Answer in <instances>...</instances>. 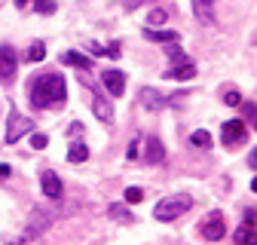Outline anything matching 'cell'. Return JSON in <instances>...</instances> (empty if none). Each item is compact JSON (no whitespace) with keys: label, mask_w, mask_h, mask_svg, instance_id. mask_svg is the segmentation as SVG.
Segmentation results:
<instances>
[{"label":"cell","mask_w":257,"mask_h":245,"mask_svg":"<svg viewBox=\"0 0 257 245\" xmlns=\"http://www.w3.org/2000/svg\"><path fill=\"white\" fill-rule=\"evenodd\" d=\"M214 4L217 0H193V13H196V19L211 25L214 22Z\"/></svg>","instance_id":"cell-10"},{"label":"cell","mask_w":257,"mask_h":245,"mask_svg":"<svg viewBox=\"0 0 257 245\" xmlns=\"http://www.w3.org/2000/svg\"><path fill=\"white\" fill-rule=\"evenodd\" d=\"M61 65H71V68H80V71H89L92 68V58L89 55H83V52H64L61 55Z\"/></svg>","instance_id":"cell-11"},{"label":"cell","mask_w":257,"mask_h":245,"mask_svg":"<svg viewBox=\"0 0 257 245\" xmlns=\"http://www.w3.org/2000/svg\"><path fill=\"white\" fill-rule=\"evenodd\" d=\"M40 187H43V196H49V199H61V181H58V175L55 172H43L40 175Z\"/></svg>","instance_id":"cell-9"},{"label":"cell","mask_w":257,"mask_h":245,"mask_svg":"<svg viewBox=\"0 0 257 245\" xmlns=\"http://www.w3.org/2000/svg\"><path fill=\"white\" fill-rule=\"evenodd\" d=\"M233 239H236L239 245H257V230L245 224V227H239V230L233 233Z\"/></svg>","instance_id":"cell-18"},{"label":"cell","mask_w":257,"mask_h":245,"mask_svg":"<svg viewBox=\"0 0 257 245\" xmlns=\"http://www.w3.org/2000/svg\"><path fill=\"white\" fill-rule=\"evenodd\" d=\"M52 221H55V214L49 211V208H34L31 211V218H28V227H25V233H22V239H37V236H43L49 227H52Z\"/></svg>","instance_id":"cell-3"},{"label":"cell","mask_w":257,"mask_h":245,"mask_svg":"<svg viewBox=\"0 0 257 245\" xmlns=\"http://www.w3.org/2000/svg\"><path fill=\"white\" fill-rule=\"evenodd\" d=\"M163 157H166L163 141H159V138H147V153H144V160L153 166V163H163Z\"/></svg>","instance_id":"cell-16"},{"label":"cell","mask_w":257,"mask_h":245,"mask_svg":"<svg viewBox=\"0 0 257 245\" xmlns=\"http://www.w3.org/2000/svg\"><path fill=\"white\" fill-rule=\"evenodd\" d=\"M28 58L34 61V65H37V61H43V58H46V46H43L40 40H37V43H31V49H28Z\"/></svg>","instance_id":"cell-20"},{"label":"cell","mask_w":257,"mask_h":245,"mask_svg":"<svg viewBox=\"0 0 257 245\" xmlns=\"http://www.w3.org/2000/svg\"><path fill=\"white\" fill-rule=\"evenodd\" d=\"M144 37L153 40V43H172V40H181L178 31H159V28H144Z\"/></svg>","instance_id":"cell-15"},{"label":"cell","mask_w":257,"mask_h":245,"mask_svg":"<svg viewBox=\"0 0 257 245\" xmlns=\"http://www.w3.org/2000/svg\"><path fill=\"white\" fill-rule=\"evenodd\" d=\"M92 110H95V116L104 119V122H110V119H113V107L98 95V92H92Z\"/></svg>","instance_id":"cell-13"},{"label":"cell","mask_w":257,"mask_h":245,"mask_svg":"<svg viewBox=\"0 0 257 245\" xmlns=\"http://www.w3.org/2000/svg\"><path fill=\"white\" fill-rule=\"evenodd\" d=\"M166 77H169V80H193V77H196V65H193V61L187 58V61H181L178 68L166 71Z\"/></svg>","instance_id":"cell-12"},{"label":"cell","mask_w":257,"mask_h":245,"mask_svg":"<svg viewBox=\"0 0 257 245\" xmlns=\"http://www.w3.org/2000/svg\"><path fill=\"white\" fill-rule=\"evenodd\" d=\"M141 4H147V0H122L125 10H135V7H141Z\"/></svg>","instance_id":"cell-30"},{"label":"cell","mask_w":257,"mask_h":245,"mask_svg":"<svg viewBox=\"0 0 257 245\" xmlns=\"http://www.w3.org/2000/svg\"><path fill=\"white\" fill-rule=\"evenodd\" d=\"M125 157H128V160H138V157H141V150H138V141H132V144H128Z\"/></svg>","instance_id":"cell-28"},{"label":"cell","mask_w":257,"mask_h":245,"mask_svg":"<svg viewBox=\"0 0 257 245\" xmlns=\"http://www.w3.org/2000/svg\"><path fill=\"white\" fill-rule=\"evenodd\" d=\"M254 43H257V31H254Z\"/></svg>","instance_id":"cell-35"},{"label":"cell","mask_w":257,"mask_h":245,"mask_svg":"<svg viewBox=\"0 0 257 245\" xmlns=\"http://www.w3.org/2000/svg\"><path fill=\"white\" fill-rule=\"evenodd\" d=\"M223 101H227V104H233V107H236V104H242V95H239L236 89H227V92H223Z\"/></svg>","instance_id":"cell-27"},{"label":"cell","mask_w":257,"mask_h":245,"mask_svg":"<svg viewBox=\"0 0 257 245\" xmlns=\"http://www.w3.org/2000/svg\"><path fill=\"white\" fill-rule=\"evenodd\" d=\"M166 19H169V13H166V10H153V13L147 16V28H159V25H166Z\"/></svg>","instance_id":"cell-22"},{"label":"cell","mask_w":257,"mask_h":245,"mask_svg":"<svg viewBox=\"0 0 257 245\" xmlns=\"http://www.w3.org/2000/svg\"><path fill=\"white\" fill-rule=\"evenodd\" d=\"M248 166H251V169H257V150H251V157H248Z\"/></svg>","instance_id":"cell-31"},{"label":"cell","mask_w":257,"mask_h":245,"mask_svg":"<svg viewBox=\"0 0 257 245\" xmlns=\"http://www.w3.org/2000/svg\"><path fill=\"white\" fill-rule=\"evenodd\" d=\"M49 144V138L46 135H40V132H31V147H34V150H43Z\"/></svg>","instance_id":"cell-26"},{"label":"cell","mask_w":257,"mask_h":245,"mask_svg":"<svg viewBox=\"0 0 257 245\" xmlns=\"http://www.w3.org/2000/svg\"><path fill=\"white\" fill-rule=\"evenodd\" d=\"M10 175H13V169H10V166H7V163H0V181H7V178H10Z\"/></svg>","instance_id":"cell-29"},{"label":"cell","mask_w":257,"mask_h":245,"mask_svg":"<svg viewBox=\"0 0 257 245\" xmlns=\"http://www.w3.org/2000/svg\"><path fill=\"white\" fill-rule=\"evenodd\" d=\"M107 214H110V218H116V221H122V224L135 221V218H132V214H128V211H125L122 205H110V208H107Z\"/></svg>","instance_id":"cell-24"},{"label":"cell","mask_w":257,"mask_h":245,"mask_svg":"<svg viewBox=\"0 0 257 245\" xmlns=\"http://www.w3.org/2000/svg\"><path fill=\"white\" fill-rule=\"evenodd\" d=\"M223 233H227V224H223V218L214 211L211 218L202 224V236H205V239H211V242H217V239H223Z\"/></svg>","instance_id":"cell-8"},{"label":"cell","mask_w":257,"mask_h":245,"mask_svg":"<svg viewBox=\"0 0 257 245\" xmlns=\"http://www.w3.org/2000/svg\"><path fill=\"white\" fill-rule=\"evenodd\" d=\"M25 132H34V122L28 116H22L19 110H10V122H7V144H16Z\"/></svg>","instance_id":"cell-4"},{"label":"cell","mask_w":257,"mask_h":245,"mask_svg":"<svg viewBox=\"0 0 257 245\" xmlns=\"http://www.w3.org/2000/svg\"><path fill=\"white\" fill-rule=\"evenodd\" d=\"M34 10L43 13V16H49V13H55V4H52V0H34Z\"/></svg>","instance_id":"cell-25"},{"label":"cell","mask_w":257,"mask_h":245,"mask_svg":"<svg viewBox=\"0 0 257 245\" xmlns=\"http://www.w3.org/2000/svg\"><path fill=\"white\" fill-rule=\"evenodd\" d=\"M86 160H89V147L83 141H74L68 150V163H86Z\"/></svg>","instance_id":"cell-17"},{"label":"cell","mask_w":257,"mask_h":245,"mask_svg":"<svg viewBox=\"0 0 257 245\" xmlns=\"http://www.w3.org/2000/svg\"><path fill=\"white\" fill-rule=\"evenodd\" d=\"M141 104H144L147 110H159V107H166L169 101L159 95V92H153V89H141Z\"/></svg>","instance_id":"cell-14"},{"label":"cell","mask_w":257,"mask_h":245,"mask_svg":"<svg viewBox=\"0 0 257 245\" xmlns=\"http://www.w3.org/2000/svg\"><path fill=\"white\" fill-rule=\"evenodd\" d=\"M245 110H248V113H251V119H254V129H257V107H251V104H248V107H245Z\"/></svg>","instance_id":"cell-32"},{"label":"cell","mask_w":257,"mask_h":245,"mask_svg":"<svg viewBox=\"0 0 257 245\" xmlns=\"http://www.w3.org/2000/svg\"><path fill=\"white\" fill-rule=\"evenodd\" d=\"M190 141L196 144V147H211V135H208L205 129H196V132L190 135Z\"/></svg>","instance_id":"cell-23"},{"label":"cell","mask_w":257,"mask_h":245,"mask_svg":"<svg viewBox=\"0 0 257 245\" xmlns=\"http://www.w3.org/2000/svg\"><path fill=\"white\" fill-rule=\"evenodd\" d=\"M16 65H19L16 49L7 46V43H0V80H10L16 74Z\"/></svg>","instance_id":"cell-6"},{"label":"cell","mask_w":257,"mask_h":245,"mask_svg":"<svg viewBox=\"0 0 257 245\" xmlns=\"http://www.w3.org/2000/svg\"><path fill=\"white\" fill-rule=\"evenodd\" d=\"M251 190H254V193H257V178H254V181H251Z\"/></svg>","instance_id":"cell-34"},{"label":"cell","mask_w":257,"mask_h":245,"mask_svg":"<svg viewBox=\"0 0 257 245\" xmlns=\"http://www.w3.org/2000/svg\"><path fill=\"white\" fill-rule=\"evenodd\" d=\"M122 199H125L128 205H138V202L144 199V190H141V187H125V193H122Z\"/></svg>","instance_id":"cell-21"},{"label":"cell","mask_w":257,"mask_h":245,"mask_svg":"<svg viewBox=\"0 0 257 245\" xmlns=\"http://www.w3.org/2000/svg\"><path fill=\"white\" fill-rule=\"evenodd\" d=\"M28 4H31V0H16V7H19V10H25Z\"/></svg>","instance_id":"cell-33"},{"label":"cell","mask_w":257,"mask_h":245,"mask_svg":"<svg viewBox=\"0 0 257 245\" xmlns=\"http://www.w3.org/2000/svg\"><path fill=\"white\" fill-rule=\"evenodd\" d=\"M101 83L107 86V92H110L113 98H119L122 92H125V74H122V71H116V68L104 71V74H101Z\"/></svg>","instance_id":"cell-7"},{"label":"cell","mask_w":257,"mask_h":245,"mask_svg":"<svg viewBox=\"0 0 257 245\" xmlns=\"http://www.w3.org/2000/svg\"><path fill=\"white\" fill-rule=\"evenodd\" d=\"M68 98V89H64V77L61 74H40L28 83V101L37 110L46 107H61Z\"/></svg>","instance_id":"cell-1"},{"label":"cell","mask_w":257,"mask_h":245,"mask_svg":"<svg viewBox=\"0 0 257 245\" xmlns=\"http://www.w3.org/2000/svg\"><path fill=\"white\" fill-rule=\"evenodd\" d=\"M220 138L227 147H239L245 138H248V129H245V122L242 119H230V122H223V129H220Z\"/></svg>","instance_id":"cell-5"},{"label":"cell","mask_w":257,"mask_h":245,"mask_svg":"<svg viewBox=\"0 0 257 245\" xmlns=\"http://www.w3.org/2000/svg\"><path fill=\"white\" fill-rule=\"evenodd\" d=\"M166 55L175 61V65H181V61H187V55H184V49L178 46V40H172V43H166Z\"/></svg>","instance_id":"cell-19"},{"label":"cell","mask_w":257,"mask_h":245,"mask_svg":"<svg viewBox=\"0 0 257 245\" xmlns=\"http://www.w3.org/2000/svg\"><path fill=\"white\" fill-rule=\"evenodd\" d=\"M190 205H193V196H187V193L166 196V199H159V202H156L153 218H156V221H175V218H181L184 211H190Z\"/></svg>","instance_id":"cell-2"}]
</instances>
